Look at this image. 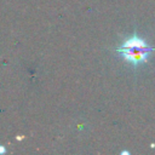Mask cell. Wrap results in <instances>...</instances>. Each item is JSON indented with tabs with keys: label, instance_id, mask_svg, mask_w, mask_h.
Listing matches in <instances>:
<instances>
[{
	"label": "cell",
	"instance_id": "1",
	"mask_svg": "<svg viewBox=\"0 0 155 155\" xmlns=\"http://www.w3.org/2000/svg\"><path fill=\"white\" fill-rule=\"evenodd\" d=\"M116 51L124 57L125 61L130 62L133 65H139L147 62V57L150 52L155 51L154 47L147 45V42L139 38L137 34L125 40V42L116 48Z\"/></svg>",
	"mask_w": 155,
	"mask_h": 155
},
{
	"label": "cell",
	"instance_id": "2",
	"mask_svg": "<svg viewBox=\"0 0 155 155\" xmlns=\"http://www.w3.org/2000/svg\"><path fill=\"white\" fill-rule=\"evenodd\" d=\"M5 153H6V149H5V147L0 145V154H5Z\"/></svg>",
	"mask_w": 155,
	"mask_h": 155
}]
</instances>
